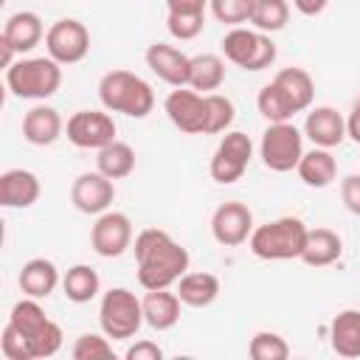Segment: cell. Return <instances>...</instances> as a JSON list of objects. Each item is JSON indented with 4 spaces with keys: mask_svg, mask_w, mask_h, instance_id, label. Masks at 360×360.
I'll return each instance as SVG.
<instances>
[{
    "mask_svg": "<svg viewBox=\"0 0 360 360\" xmlns=\"http://www.w3.org/2000/svg\"><path fill=\"white\" fill-rule=\"evenodd\" d=\"M304 135L315 143V149H332L346 141V118L335 107H315L307 112Z\"/></svg>",
    "mask_w": 360,
    "mask_h": 360,
    "instance_id": "17",
    "label": "cell"
},
{
    "mask_svg": "<svg viewBox=\"0 0 360 360\" xmlns=\"http://www.w3.org/2000/svg\"><path fill=\"white\" fill-rule=\"evenodd\" d=\"M124 360H166V357H163V349L155 340H135L127 349Z\"/></svg>",
    "mask_w": 360,
    "mask_h": 360,
    "instance_id": "39",
    "label": "cell"
},
{
    "mask_svg": "<svg viewBox=\"0 0 360 360\" xmlns=\"http://www.w3.org/2000/svg\"><path fill=\"white\" fill-rule=\"evenodd\" d=\"M98 98L104 110L124 112L129 118H146L155 107V90L132 70H107L98 79Z\"/></svg>",
    "mask_w": 360,
    "mask_h": 360,
    "instance_id": "2",
    "label": "cell"
},
{
    "mask_svg": "<svg viewBox=\"0 0 360 360\" xmlns=\"http://www.w3.org/2000/svg\"><path fill=\"white\" fill-rule=\"evenodd\" d=\"M90 248L104 259H118L132 248V222L121 211H107L96 217L90 228Z\"/></svg>",
    "mask_w": 360,
    "mask_h": 360,
    "instance_id": "12",
    "label": "cell"
},
{
    "mask_svg": "<svg viewBox=\"0 0 360 360\" xmlns=\"http://www.w3.org/2000/svg\"><path fill=\"white\" fill-rule=\"evenodd\" d=\"M138 284L146 292L169 290L188 273V250L160 228H143L135 236Z\"/></svg>",
    "mask_w": 360,
    "mask_h": 360,
    "instance_id": "1",
    "label": "cell"
},
{
    "mask_svg": "<svg viewBox=\"0 0 360 360\" xmlns=\"http://www.w3.org/2000/svg\"><path fill=\"white\" fill-rule=\"evenodd\" d=\"M250 360H290V343L278 332H256L248 343Z\"/></svg>",
    "mask_w": 360,
    "mask_h": 360,
    "instance_id": "35",
    "label": "cell"
},
{
    "mask_svg": "<svg viewBox=\"0 0 360 360\" xmlns=\"http://www.w3.org/2000/svg\"><path fill=\"white\" fill-rule=\"evenodd\" d=\"M259 158L270 172H292L304 158V135L295 124H267L259 141Z\"/></svg>",
    "mask_w": 360,
    "mask_h": 360,
    "instance_id": "7",
    "label": "cell"
},
{
    "mask_svg": "<svg viewBox=\"0 0 360 360\" xmlns=\"http://www.w3.org/2000/svg\"><path fill=\"white\" fill-rule=\"evenodd\" d=\"M169 360H197V357H191V354H177V357H169Z\"/></svg>",
    "mask_w": 360,
    "mask_h": 360,
    "instance_id": "42",
    "label": "cell"
},
{
    "mask_svg": "<svg viewBox=\"0 0 360 360\" xmlns=\"http://www.w3.org/2000/svg\"><path fill=\"white\" fill-rule=\"evenodd\" d=\"M62 290L68 295V301L73 304H87L98 295L101 290V278L90 264H73L68 267V273L62 276Z\"/></svg>",
    "mask_w": 360,
    "mask_h": 360,
    "instance_id": "31",
    "label": "cell"
},
{
    "mask_svg": "<svg viewBox=\"0 0 360 360\" xmlns=\"http://www.w3.org/2000/svg\"><path fill=\"white\" fill-rule=\"evenodd\" d=\"M112 200H115V183L98 172H82L70 186V202L82 214L101 217L110 211Z\"/></svg>",
    "mask_w": 360,
    "mask_h": 360,
    "instance_id": "15",
    "label": "cell"
},
{
    "mask_svg": "<svg viewBox=\"0 0 360 360\" xmlns=\"http://www.w3.org/2000/svg\"><path fill=\"white\" fill-rule=\"evenodd\" d=\"M205 110H208V121H205V135H217V132H231V124L236 118V107L228 96L211 93L205 96Z\"/></svg>",
    "mask_w": 360,
    "mask_h": 360,
    "instance_id": "34",
    "label": "cell"
},
{
    "mask_svg": "<svg viewBox=\"0 0 360 360\" xmlns=\"http://www.w3.org/2000/svg\"><path fill=\"white\" fill-rule=\"evenodd\" d=\"M290 360H307V357H290Z\"/></svg>",
    "mask_w": 360,
    "mask_h": 360,
    "instance_id": "43",
    "label": "cell"
},
{
    "mask_svg": "<svg viewBox=\"0 0 360 360\" xmlns=\"http://www.w3.org/2000/svg\"><path fill=\"white\" fill-rule=\"evenodd\" d=\"M340 360H343V357H340Z\"/></svg>",
    "mask_w": 360,
    "mask_h": 360,
    "instance_id": "44",
    "label": "cell"
},
{
    "mask_svg": "<svg viewBox=\"0 0 360 360\" xmlns=\"http://www.w3.org/2000/svg\"><path fill=\"white\" fill-rule=\"evenodd\" d=\"M146 68L166 84L177 87H188V73H191V56H186L180 48L166 45V42H152L143 53Z\"/></svg>",
    "mask_w": 360,
    "mask_h": 360,
    "instance_id": "16",
    "label": "cell"
},
{
    "mask_svg": "<svg viewBox=\"0 0 360 360\" xmlns=\"http://www.w3.org/2000/svg\"><path fill=\"white\" fill-rule=\"evenodd\" d=\"M98 323L101 332L112 340L135 338L143 323V304L141 298L127 287H112L101 295L98 304Z\"/></svg>",
    "mask_w": 360,
    "mask_h": 360,
    "instance_id": "6",
    "label": "cell"
},
{
    "mask_svg": "<svg viewBox=\"0 0 360 360\" xmlns=\"http://www.w3.org/2000/svg\"><path fill=\"white\" fill-rule=\"evenodd\" d=\"M42 194L39 177L28 169H8L0 174V205L3 208H31Z\"/></svg>",
    "mask_w": 360,
    "mask_h": 360,
    "instance_id": "18",
    "label": "cell"
},
{
    "mask_svg": "<svg viewBox=\"0 0 360 360\" xmlns=\"http://www.w3.org/2000/svg\"><path fill=\"white\" fill-rule=\"evenodd\" d=\"M211 14L219 22H228L233 28H242V22H250L253 0H211Z\"/></svg>",
    "mask_w": 360,
    "mask_h": 360,
    "instance_id": "37",
    "label": "cell"
},
{
    "mask_svg": "<svg viewBox=\"0 0 360 360\" xmlns=\"http://www.w3.org/2000/svg\"><path fill=\"white\" fill-rule=\"evenodd\" d=\"M273 84L287 96V101L292 104L295 112H304L312 104L315 82H312V76L304 68H284V70H278Z\"/></svg>",
    "mask_w": 360,
    "mask_h": 360,
    "instance_id": "27",
    "label": "cell"
},
{
    "mask_svg": "<svg viewBox=\"0 0 360 360\" xmlns=\"http://www.w3.org/2000/svg\"><path fill=\"white\" fill-rule=\"evenodd\" d=\"M340 253H343V242L332 228H309L301 262L309 267H326V264H335Z\"/></svg>",
    "mask_w": 360,
    "mask_h": 360,
    "instance_id": "26",
    "label": "cell"
},
{
    "mask_svg": "<svg viewBox=\"0 0 360 360\" xmlns=\"http://www.w3.org/2000/svg\"><path fill=\"white\" fill-rule=\"evenodd\" d=\"M219 278L214 273H205V270H197V273H186L180 281H177V298L180 304L186 307H194V309H202V307H211L217 298H219Z\"/></svg>",
    "mask_w": 360,
    "mask_h": 360,
    "instance_id": "24",
    "label": "cell"
},
{
    "mask_svg": "<svg viewBox=\"0 0 360 360\" xmlns=\"http://www.w3.org/2000/svg\"><path fill=\"white\" fill-rule=\"evenodd\" d=\"M225 82V62L217 53H197L191 56V73L188 87L200 96H211V90H219Z\"/></svg>",
    "mask_w": 360,
    "mask_h": 360,
    "instance_id": "28",
    "label": "cell"
},
{
    "mask_svg": "<svg viewBox=\"0 0 360 360\" xmlns=\"http://www.w3.org/2000/svg\"><path fill=\"white\" fill-rule=\"evenodd\" d=\"M17 284H20L25 298L39 301V298H48L62 284V276H59V267L51 259L37 256V259H28L22 264V270L17 276Z\"/></svg>",
    "mask_w": 360,
    "mask_h": 360,
    "instance_id": "21",
    "label": "cell"
},
{
    "mask_svg": "<svg viewBox=\"0 0 360 360\" xmlns=\"http://www.w3.org/2000/svg\"><path fill=\"white\" fill-rule=\"evenodd\" d=\"M65 132L73 146L101 152L115 141V121L110 112H101V110H79L68 118Z\"/></svg>",
    "mask_w": 360,
    "mask_h": 360,
    "instance_id": "11",
    "label": "cell"
},
{
    "mask_svg": "<svg viewBox=\"0 0 360 360\" xmlns=\"http://www.w3.org/2000/svg\"><path fill=\"white\" fill-rule=\"evenodd\" d=\"M346 135H349L354 143H360V101L352 107V112H349V118H346Z\"/></svg>",
    "mask_w": 360,
    "mask_h": 360,
    "instance_id": "40",
    "label": "cell"
},
{
    "mask_svg": "<svg viewBox=\"0 0 360 360\" xmlns=\"http://www.w3.org/2000/svg\"><path fill=\"white\" fill-rule=\"evenodd\" d=\"M250 158H253V141H250L245 132L231 129V132H225L222 141L217 143V149H214V155H211L208 172H211V177H214L217 183L231 186V183L242 180V174H245Z\"/></svg>",
    "mask_w": 360,
    "mask_h": 360,
    "instance_id": "9",
    "label": "cell"
},
{
    "mask_svg": "<svg viewBox=\"0 0 360 360\" xmlns=\"http://www.w3.org/2000/svg\"><path fill=\"white\" fill-rule=\"evenodd\" d=\"M70 354H73V360H118V354L110 346V338L107 335H93V332L79 335Z\"/></svg>",
    "mask_w": 360,
    "mask_h": 360,
    "instance_id": "36",
    "label": "cell"
},
{
    "mask_svg": "<svg viewBox=\"0 0 360 360\" xmlns=\"http://www.w3.org/2000/svg\"><path fill=\"white\" fill-rule=\"evenodd\" d=\"M62 132H65V121L59 110H53L51 104H37L22 115V138L31 146H51L59 141Z\"/></svg>",
    "mask_w": 360,
    "mask_h": 360,
    "instance_id": "19",
    "label": "cell"
},
{
    "mask_svg": "<svg viewBox=\"0 0 360 360\" xmlns=\"http://www.w3.org/2000/svg\"><path fill=\"white\" fill-rule=\"evenodd\" d=\"M295 172L304 180V186H309V188H326L338 177V160L332 158L329 149H309V152H304V158H301V163H298Z\"/></svg>",
    "mask_w": 360,
    "mask_h": 360,
    "instance_id": "29",
    "label": "cell"
},
{
    "mask_svg": "<svg viewBox=\"0 0 360 360\" xmlns=\"http://www.w3.org/2000/svg\"><path fill=\"white\" fill-rule=\"evenodd\" d=\"M45 34H48V31L42 28L39 14H34V11H14V14L6 20V25H3L0 39H3L14 53H28V51H34V48L42 42Z\"/></svg>",
    "mask_w": 360,
    "mask_h": 360,
    "instance_id": "20",
    "label": "cell"
},
{
    "mask_svg": "<svg viewBox=\"0 0 360 360\" xmlns=\"http://www.w3.org/2000/svg\"><path fill=\"white\" fill-rule=\"evenodd\" d=\"M292 8H298L301 14H321V11L326 8V3H323V0H318V3H307V0H295V3H292Z\"/></svg>",
    "mask_w": 360,
    "mask_h": 360,
    "instance_id": "41",
    "label": "cell"
},
{
    "mask_svg": "<svg viewBox=\"0 0 360 360\" xmlns=\"http://www.w3.org/2000/svg\"><path fill=\"white\" fill-rule=\"evenodd\" d=\"M8 323L22 335L31 352V360H48L62 349V340H65L62 326L51 321L39 307V301L34 298H20L8 312Z\"/></svg>",
    "mask_w": 360,
    "mask_h": 360,
    "instance_id": "3",
    "label": "cell"
},
{
    "mask_svg": "<svg viewBox=\"0 0 360 360\" xmlns=\"http://www.w3.org/2000/svg\"><path fill=\"white\" fill-rule=\"evenodd\" d=\"M222 53L242 70H264L276 62V42L253 28H231L222 37Z\"/></svg>",
    "mask_w": 360,
    "mask_h": 360,
    "instance_id": "8",
    "label": "cell"
},
{
    "mask_svg": "<svg viewBox=\"0 0 360 360\" xmlns=\"http://www.w3.org/2000/svg\"><path fill=\"white\" fill-rule=\"evenodd\" d=\"M163 110L169 115V121L186 132V135H205V121H208V110H205V96L194 93L191 87H177L166 96Z\"/></svg>",
    "mask_w": 360,
    "mask_h": 360,
    "instance_id": "13",
    "label": "cell"
},
{
    "mask_svg": "<svg viewBox=\"0 0 360 360\" xmlns=\"http://www.w3.org/2000/svg\"><path fill=\"white\" fill-rule=\"evenodd\" d=\"M340 200L354 217H360V174H349L340 180Z\"/></svg>",
    "mask_w": 360,
    "mask_h": 360,
    "instance_id": "38",
    "label": "cell"
},
{
    "mask_svg": "<svg viewBox=\"0 0 360 360\" xmlns=\"http://www.w3.org/2000/svg\"><path fill=\"white\" fill-rule=\"evenodd\" d=\"M290 20V3L284 0H253V11H250V25L259 34H276L287 25Z\"/></svg>",
    "mask_w": 360,
    "mask_h": 360,
    "instance_id": "32",
    "label": "cell"
},
{
    "mask_svg": "<svg viewBox=\"0 0 360 360\" xmlns=\"http://www.w3.org/2000/svg\"><path fill=\"white\" fill-rule=\"evenodd\" d=\"M135 169V149L124 141H112L110 146H104L96 158V172L104 174L107 180H124L129 177Z\"/></svg>",
    "mask_w": 360,
    "mask_h": 360,
    "instance_id": "30",
    "label": "cell"
},
{
    "mask_svg": "<svg viewBox=\"0 0 360 360\" xmlns=\"http://www.w3.org/2000/svg\"><path fill=\"white\" fill-rule=\"evenodd\" d=\"M256 107H259V112H262V118H264L267 124H290V118L295 115L292 104L287 101V96H284L273 82L259 90Z\"/></svg>",
    "mask_w": 360,
    "mask_h": 360,
    "instance_id": "33",
    "label": "cell"
},
{
    "mask_svg": "<svg viewBox=\"0 0 360 360\" xmlns=\"http://www.w3.org/2000/svg\"><path fill=\"white\" fill-rule=\"evenodd\" d=\"M45 48L56 65H76L90 51V31L76 17H62L48 28Z\"/></svg>",
    "mask_w": 360,
    "mask_h": 360,
    "instance_id": "10",
    "label": "cell"
},
{
    "mask_svg": "<svg viewBox=\"0 0 360 360\" xmlns=\"http://www.w3.org/2000/svg\"><path fill=\"white\" fill-rule=\"evenodd\" d=\"M211 233L222 248H236L248 242L253 233V211L239 200L222 202L211 214Z\"/></svg>",
    "mask_w": 360,
    "mask_h": 360,
    "instance_id": "14",
    "label": "cell"
},
{
    "mask_svg": "<svg viewBox=\"0 0 360 360\" xmlns=\"http://www.w3.org/2000/svg\"><path fill=\"white\" fill-rule=\"evenodd\" d=\"M205 3L202 0H169L166 6V28L174 39L188 42L202 31L205 20Z\"/></svg>",
    "mask_w": 360,
    "mask_h": 360,
    "instance_id": "22",
    "label": "cell"
},
{
    "mask_svg": "<svg viewBox=\"0 0 360 360\" xmlns=\"http://www.w3.org/2000/svg\"><path fill=\"white\" fill-rule=\"evenodd\" d=\"M329 340L338 357L360 360V309H343L332 318Z\"/></svg>",
    "mask_w": 360,
    "mask_h": 360,
    "instance_id": "23",
    "label": "cell"
},
{
    "mask_svg": "<svg viewBox=\"0 0 360 360\" xmlns=\"http://www.w3.org/2000/svg\"><path fill=\"white\" fill-rule=\"evenodd\" d=\"M309 228L298 217H278L273 222H264L253 228L248 248L253 256L267 262H284V259H301L307 245Z\"/></svg>",
    "mask_w": 360,
    "mask_h": 360,
    "instance_id": "4",
    "label": "cell"
},
{
    "mask_svg": "<svg viewBox=\"0 0 360 360\" xmlns=\"http://www.w3.org/2000/svg\"><path fill=\"white\" fill-rule=\"evenodd\" d=\"M6 84H8L11 96H17V98L45 101L62 84V65H56L51 56H25V59H17L6 70Z\"/></svg>",
    "mask_w": 360,
    "mask_h": 360,
    "instance_id": "5",
    "label": "cell"
},
{
    "mask_svg": "<svg viewBox=\"0 0 360 360\" xmlns=\"http://www.w3.org/2000/svg\"><path fill=\"white\" fill-rule=\"evenodd\" d=\"M143 304V323H149L155 332H166L180 321V298L172 290H155L141 298Z\"/></svg>",
    "mask_w": 360,
    "mask_h": 360,
    "instance_id": "25",
    "label": "cell"
}]
</instances>
